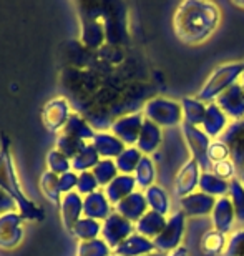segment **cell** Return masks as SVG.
<instances>
[{
	"instance_id": "cell-11",
	"label": "cell",
	"mask_w": 244,
	"mask_h": 256,
	"mask_svg": "<svg viewBox=\"0 0 244 256\" xmlns=\"http://www.w3.org/2000/svg\"><path fill=\"white\" fill-rule=\"evenodd\" d=\"M143 122H145V116L140 114L121 116V118L113 122L111 133H113L116 138H120L126 146H133L136 145V142H138Z\"/></svg>"
},
{
	"instance_id": "cell-44",
	"label": "cell",
	"mask_w": 244,
	"mask_h": 256,
	"mask_svg": "<svg viewBox=\"0 0 244 256\" xmlns=\"http://www.w3.org/2000/svg\"><path fill=\"white\" fill-rule=\"evenodd\" d=\"M223 256H244V230L231 233Z\"/></svg>"
},
{
	"instance_id": "cell-16",
	"label": "cell",
	"mask_w": 244,
	"mask_h": 256,
	"mask_svg": "<svg viewBox=\"0 0 244 256\" xmlns=\"http://www.w3.org/2000/svg\"><path fill=\"white\" fill-rule=\"evenodd\" d=\"M228 126H230V116L218 106L216 102L208 104L205 122H203V126H201L203 132H205L211 140H218V138H221L223 133L228 130Z\"/></svg>"
},
{
	"instance_id": "cell-10",
	"label": "cell",
	"mask_w": 244,
	"mask_h": 256,
	"mask_svg": "<svg viewBox=\"0 0 244 256\" xmlns=\"http://www.w3.org/2000/svg\"><path fill=\"white\" fill-rule=\"evenodd\" d=\"M216 198L203 192H195L188 196L180 200L181 212L185 213L186 218H201V216H211L213 210H215Z\"/></svg>"
},
{
	"instance_id": "cell-4",
	"label": "cell",
	"mask_w": 244,
	"mask_h": 256,
	"mask_svg": "<svg viewBox=\"0 0 244 256\" xmlns=\"http://www.w3.org/2000/svg\"><path fill=\"white\" fill-rule=\"evenodd\" d=\"M143 112L146 120H151L161 128L183 125V108L181 104H178L176 100L155 96V98L146 102Z\"/></svg>"
},
{
	"instance_id": "cell-20",
	"label": "cell",
	"mask_w": 244,
	"mask_h": 256,
	"mask_svg": "<svg viewBox=\"0 0 244 256\" xmlns=\"http://www.w3.org/2000/svg\"><path fill=\"white\" fill-rule=\"evenodd\" d=\"M163 142V128L158 126L156 124H153L151 120L143 122V126H141L138 142H136V148L143 153V155L150 156L151 153H155L158 148L161 146Z\"/></svg>"
},
{
	"instance_id": "cell-24",
	"label": "cell",
	"mask_w": 244,
	"mask_h": 256,
	"mask_svg": "<svg viewBox=\"0 0 244 256\" xmlns=\"http://www.w3.org/2000/svg\"><path fill=\"white\" fill-rule=\"evenodd\" d=\"M113 252L115 254H120V256H145V254L156 252V248L151 240L141 236V234L135 232L130 238H126L118 248L113 250Z\"/></svg>"
},
{
	"instance_id": "cell-15",
	"label": "cell",
	"mask_w": 244,
	"mask_h": 256,
	"mask_svg": "<svg viewBox=\"0 0 244 256\" xmlns=\"http://www.w3.org/2000/svg\"><path fill=\"white\" fill-rule=\"evenodd\" d=\"M211 222H213V230L220 232L223 234L230 233L236 222V212L233 208V203L230 196H223L216 200L215 210L211 213Z\"/></svg>"
},
{
	"instance_id": "cell-3",
	"label": "cell",
	"mask_w": 244,
	"mask_h": 256,
	"mask_svg": "<svg viewBox=\"0 0 244 256\" xmlns=\"http://www.w3.org/2000/svg\"><path fill=\"white\" fill-rule=\"evenodd\" d=\"M244 74V62H228L220 65L218 68L210 75L203 88L198 92V100L203 104H213L218 100V96L223 95L228 88L238 84Z\"/></svg>"
},
{
	"instance_id": "cell-6",
	"label": "cell",
	"mask_w": 244,
	"mask_h": 256,
	"mask_svg": "<svg viewBox=\"0 0 244 256\" xmlns=\"http://www.w3.org/2000/svg\"><path fill=\"white\" fill-rule=\"evenodd\" d=\"M181 132L186 140V145L191 152V158L201 166L203 172H211L213 163L208 160V148H210L213 140L200 126H191L188 124H183Z\"/></svg>"
},
{
	"instance_id": "cell-49",
	"label": "cell",
	"mask_w": 244,
	"mask_h": 256,
	"mask_svg": "<svg viewBox=\"0 0 244 256\" xmlns=\"http://www.w3.org/2000/svg\"><path fill=\"white\" fill-rule=\"evenodd\" d=\"M145 256H166V253H161V252H153V253L145 254Z\"/></svg>"
},
{
	"instance_id": "cell-36",
	"label": "cell",
	"mask_w": 244,
	"mask_h": 256,
	"mask_svg": "<svg viewBox=\"0 0 244 256\" xmlns=\"http://www.w3.org/2000/svg\"><path fill=\"white\" fill-rule=\"evenodd\" d=\"M91 173L95 175L100 186H108L110 183L120 175L115 160H105V158H101V160L98 162V165L91 170Z\"/></svg>"
},
{
	"instance_id": "cell-5",
	"label": "cell",
	"mask_w": 244,
	"mask_h": 256,
	"mask_svg": "<svg viewBox=\"0 0 244 256\" xmlns=\"http://www.w3.org/2000/svg\"><path fill=\"white\" fill-rule=\"evenodd\" d=\"M186 232V216L183 212H175L168 216L166 226L163 228V232L153 240L156 252L161 253H170L173 250L180 248L185 238Z\"/></svg>"
},
{
	"instance_id": "cell-47",
	"label": "cell",
	"mask_w": 244,
	"mask_h": 256,
	"mask_svg": "<svg viewBox=\"0 0 244 256\" xmlns=\"http://www.w3.org/2000/svg\"><path fill=\"white\" fill-rule=\"evenodd\" d=\"M166 256H190V253H188V248L180 246V248L173 250V252H170V253H166Z\"/></svg>"
},
{
	"instance_id": "cell-2",
	"label": "cell",
	"mask_w": 244,
	"mask_h": 256,
	"mask_svg": "<svg viewBox=\"0 0 244 256\" xmlns=\"http://www.w3.org/2000/svg\"><path fill=\"white\" fill-rule=\"evenodd\" d=\"M0 188L7 192L15 200L17 210L22 214L23 220L42 222L45 218L43 210L38 204H35L32 200H28L27 194L22 192L17 173H15L12 153H10V140L5 133L2 135V142H0Z\"/></svg>"
},
{
	"instance_id": "cell-12",
	"label": "cell",
	"mask_w": 244,
	"mask_h": 256,
	"mask_svg": "<svg viewBox=\"0 0 244 256\" xmlns=\"http://www.w3.org/2000/svg\"><path fill=\"white\" fill-rule=\"evenodd\" d=\"M70 105L65 98L50 100L42 110V122L48 132H58L70 118Z\"/></svg>"
},
{
	"instance_id": "cell-17",
	"label": "cell",
	"mask_w": 244,
	"mask_h": 256,
	"mask_svg": "<svg viewBox=\"0 0 244 256\" xmlns=\"http://www.w3.org/2000/svg\"><path fill=\"white\" fill-rule=\"evenodd\" d=\"M115 212L121 214L131 223H136L138 220L143 216L145 213L150 212L148 203H146L145 193L143 192H135L125 200H121L118 204H115Z\"/></svg>"
},
{
	"instance_id": "cell-41",
	"label": "cell",
	"mask_w": 244,
	"mask_h": 256,
	"mask_svg": "<svg viewBox=\"0 0 244 256\" xmlns=\"http://www.w3.org/2000/svg\"><path fill=\"white\" fill-rule=\"evenodd\" d=\"M211 172L215 173V175L220 176V178H223V180L231 182V180H235V178H238V172H240V170H238L236 163L233 162L231 158H228V160L213 163Z\"/></svg>"
},
{
	"instance_id": "cell-50",
	"label": "cell",
	"mask_w": 244,
	"mask_h": 256,
	"mask_svg": "<svg viewBox=\"0 0 244 256\" xmlns=\"http://www.w3.org/2000/svg\"><path fill=\"white\" fill-rule=\"evenodd\" d=\"M240 85L243 86V92H244V74L241 75V78H240Z\"/></svg>"
},
{
	"instance_id": "cell-39",
	"label": "cell",
	"mask_w": 244,
	"mask_h": 256,
	"mask_svg": "<svg viewBox=\"0 0 244 256\" xmlns=\"http://www.w3.org/2000/svg\"><path fill=\"white\" fill-rule=\"evenodd\" d=\"M77 252V256H111V248L101 238L81 242Z\"/></svg>"
},
{
	"instance_id": "cell-7",
	"label": "cell",
	"mask_w": 244,
	"mask_h": 256,
	"mask_svg": "<svg viewBox=\"0 0 244 256\" xmlns=\"http://www.w3.org/2000/svg\"><path fill=\"white\" fill-rule=\"evenodd\" d=\"M135 233V223L128 222L118 213H111L108 218L101 223V240L108 244L111 250H116L126 238Z\"/></svg>"
},
{
	"instance_id": "cell-45",
	"label": "cell",
	"mask_w": 244,
	"mask_h": 256,
	"mask_svg": "<svg viewBox=\"0 0 244 256\" xmlns=\"http://www.w3.org/2000/svg\"><path fill=\"white\" fill-rule=\"evenodd\" d=\"M77 182H78V175L73 170L68 173H63L60 176V190H62V194L72 193L73 188H77Z\"/></svg>"
},
{
	"instance_id": "cell-26",
	"label": "cell",
	"mask_w": 244,
	"mask_h": 256,
	"mask_svg": "<svg viewBox=\"0 0 244 256\" xmlns=\"http://www.w3.org/2000/svg\"><path fill=\"white\" fill-rule=\"evenodd\" d=\"M198 190L218 200V198L228 196V193H230V182L223 180V178L215 175L213 172H203Z\"/></svg>"
},
{
	"instance_id": "cell-21",
	"label": "cell",
	"mask_w": 244,
	"mask_h": 256,
	"mask_svg": "<svg viewBox=\"0 0 244 256\" xmlns=\"http://www.w3.org/2000/svg\"><path fill=\"white\" fill-rule=\"evenodd\" d=\"M91 145L98 152L100 158H105V160H116L126 148V145L120 138H116L113 133L106 132L96 133L93 140H91Z\"/></svg>"
},
{
	"instance_id": "cell-31",
	"label": "cell",
	"mask_w": 244,
	"mask_h": 256,
	"mask_svg": "<svg viewBox=\"0 0 244 256\" xmlns=\"http://www.w3.org/2000/svg\"><path fill=\"white\" fill-rule=\"evenodd\" d=\"M133 176H135L136 186L141 188V190H148L150 186L155 185V180H156V165H155V162L151 160L150 156L143 155L141 162L138 163V166H136Z\"/></svg>"
},
{
	"instance_id": "cell-14",
	"label": "cell",
	"mask_w": 244,
	"mask_h": 256,
	"mask_svg": "<svg viewBox=\"0 0 244 256\" xmlns=\"http://www.w3.org/2000/svg\"><path fill=\"white\" fill-rule=\"evenodd\" d=\"M221 140L230 146L231 160L236 163L238 170L244 166V118L231 122L228 130L223 133Z\"/></svg>"
},
{
	"instance_id": "cell-48",
	"label": "cell",
	"mask_w": 244,
	"mask_h": 256,
	"mask_svg": "<svg viewBox=\"0 0 244 256\" xmlns=\"http://www.w3.org/2000/svg\"><path fill=\"white\" fill-rule=\"evenodd\" d=\"M238 180H240V182L243 183V185H244V166L241 168L240 172H238Z\"/></svg>"
},
{
	"instance_id": "cell-42",
	"label": "cell",
	"mask_w": 244,
	"mask_h": 256,
	"mask_svg": "<svg viewBox=\"0 0 244 256\" xmlns=\"http://www.w3.org/2000/svg\"><path fill=\"white\" fill-rule=\"evenodd\" d=\"M98 182H96L95 175L91 172L78 173V182H77V193L81 196H88V194L98 192Z\"/></svg>"
},
{
	"instance_id": "cell-9",
	"label": "cell",
	"mask_w": 244,
	"mask_h": 256,
	"mask_svg": "<svg viewBox=\"0 0 244 256\" xmlns=\"http://www.w3.org/2000/svg\"><path fill=\"white\" fill-rule=\"evenodd\" d=\"M201 166L198 163L190 158L183 163V166L180 168V172L175 176V193L180 198H185L188 194L195 193L196 188L200 186V178H201Z\"/></svg>"
},
{
	"instance_id": "cell-34",
	"label": "cell",
	"mask_w": 244,
	"mask_h": 256,
	"mask_svg": "<svg viewBox=\"0 0 244 256\" xmlns=\"http://www.w3.org/2000/svg\"><path fill=\"white\" fill-rule=\"evenodd\" d=\"M72 234L77 240H80V243L81 242H91V240H96L101 234V223L96 222V220L83 216L73 226Z\"/></svg>"
},
{
	"instance_id": "cell-28",
	"label": "cell",
	"mask_w": 244,
	"mask_h": 256,
	"mask_svg": "<svg viewBox=\"0 0 244 256\" xmlns=\"http://www.w3.org/2000/svg\"><path fill=\"white\" fill-rule=\"evenodd\" d=\"M181 108H183V124H188L191 126H200V128L203 126L206 108H208L206 104H203L198 98H183Z\"/></svg>"
},
{
	"instance_id": "cell-51",
	"label": "cell",
	"mask_w": 244,
	"mask_h": 256,
	"mask_svg": "<svg viewBox=\"0 0 244 256\" xmlns=\"http://www.w3.org/2000/svg\"><path fill=\"white\" fill-rule=\"evenodd\" d=\"M235 5H236V7H241V8H244V2H243V4H240V2H236Z\"/></svg>"
},
{
	"instance_id": "cell-33",
	"label": "cell",
	"mask_w": 244,
	"mask_h": 256,
	"mask_svg": "<svg viewBox=\"0 0 244 256\" xmlns=\"http://www.w3.org/2000/svg\"><path fill=\"white\" fill-rule=\"evenodd\" d=\"M143 158V153H141L136 146H126L123 153L116 158L115 163H116V168L121 175H133L138 163L141 162Z\"/></svg>"
},
{
	"instance_id": "cell-13",
	"label": "cell",
	"mask_w": 244,
	"mask_h": 256,
	"mask_svg": "<svg viewBox=\"0 0 244 256\" xmlns=\"http://www.w3.org/2000/svg\"><path fill=\"white\" fill-rule=\"evenodd\" d=\"M218 106L230 116V120L238 122L244 118V92L240 82L218 96Z\"/></svg>"
},
{
	"instance_id": "cell-38",
	"label": "cell",
	"mask_w": 244,
	"mask_h": 256,
	"mask_svg": "<svg viewBox=\"0 0 244 256\" xmlns=\"http://www.w3.org/2000/svg\"><path fill=\"white\" fill-rule=\"evenodd\" d=\"M85 145H86L85 142H81L78 138H73L70 135H65V133H60L57 138V150L60 153H63L68 160H73Z\"/></svg>"
},
{
	"instance_id": "cell-46",
	"label": "cell",
	"mask_w": 244,
	"mask_h": 256,
	"mask_svg": "<svg viewBox=\"0 0 244 256\" xmlns=\"http://www.w3.org/2000/svg\"><path fill=\"white\" fill-rule=\"evenodd\" d=\"M15 208H17V203H15V200L10 196L7 192L0 188V216L5 214V213L13 212Z\"/></svg>"
},
{
	"instance_id": "cell-8",
	"label": "cell",
	"mask_w": 244,
	"mask_h": 256,
	"mask_svg": "<svg viewBox=\"0 0 244 256\" xmlns=\"http://www.w3.org/2000/svg\"><path fill=\"white\" fill-rule=\"evenodd\" d=\"M22 214L10 212L0 216V248L12 250L18 246L23 238Z\"/></svg>"
},
{
	"instance_id": "cell-35",
	"label": "cell",
	"mask_w": 244,
	"mask_h": 256,
	"mask_svg": "<svg viewBox=\"0 0 244 256\" xmlns=\"http://www.w3.org/2000/svg\"><path fill=\"white\" fill-rule=\"evenodd\" d=\"M40 190L45 194V198L50 200L55 204H60L62 202V190H60V176L52 172H45L40 176Z\"/></svg>"
},
{
	"instance_id": "cell-27",
	"label": "cell",
	"mask_w": 244,
	"mask_h": 256,
	"mask_svg": "<svg viewBox=\"0 0 244 256\" xmlns=\"http://www.w3.org/2000/svg\"><path fill=\"white\" fill-rule=\"evenodd\" d=\"M145 198L146 203H148V208L151 212H156L166 216V214H171V198L168 192L160 185L150 186L148 190H145Z\"/></svg>"
},
{
	"instance_id": "cell-19",
	"label": "cell",
	"mask_w": 244,
	"mask_h": 256,
	"mask_svg": "<svg viewBox=\"0 0 244 256\" xmlns=\"http://www.w3.org/2000/svg\"><path fill=\"white\" fill-rule=\"evenodd\" d=\"M111 212V203L106 198L105 192H95L83 198V216L96 220V222H105Z\"/></svg>"
},
{
	"instance_id": "cell-25",
	"label": "cell",
	"mask_w": 244,
	"mask_h": 256,
	"mask_svg": "<svg viewBox=\"0 0 244 256\" xmlns=\"http://www.w3.org/2000/svg\"><path fill=\"white\" fill-rule=\"evenodd\" d=\"M166 222H168L166 216L150 210L148 213H145L143 216L135 223V232L153 242V240L163 232V228L166 226Z\"/></svg>"
},
{
	"instance_id": "cell-37",
	"label": "cell",
	"mask_w": 244,
	"mask_h": 256,
	"mask_svg": "<svg viewBox=\"0 0 244 256\" xmlns=\"http://www.w3.org/2000/svg\"><path fill=\"white\" fill-rule=\"evenodd\" d=\"M228 196H230L233 208L236 212V220L244 223V185L238 178L230 182V193H228Z\"/></svg>"
},
{
	"instance_id": "cell-23",
	"label": "cell",
	"mask_w": 244,
	"mask_h": 256,
	"mask_svg": "<svg viewBox=\"0 0 244 256\" xmlns=\"http://www.w3.org/2000/svg\"><path fill=\"white\" fill-rule=\"evenodd\" d=\"M105 27L91 15L81 14V42L88 48H98L105 40Z\"/></svg>"
},
{
	"instance_id": "cell-43",
	"label": "cell",
	"mask_w": 244,
	"mask_h": 256,
	"mask_svg": "<svg viewBox=\"0 0 244 256\" xmlns=\"http://www.w3.org/2000/svg\"><path fill=\"white\" fill-rule=\"evenodd\" d=\"M228 158H231L230 146H228L221 138L213 140L210 148H208V160H210L211 163H218V162L228 160Z\"/></svg>"
},
{
	"instance_id": "cell-30",
	"label": "cell",
	"mask_w": 244,
	"mask_h": 256,
	"mask_svg": "<svg viewBox=\"0 0 244 256\" xmlns=\"http://www.w3.org/2000/svg\"><path fill=\"white\" fill-rule=\"evenodd\" d=\"M101 160L98 152L95 150V146L91 143L86 145L78 152V155L72 160V170L75 173H83V172H91L93 168L98 165V162Z\"/></svg>"
},
{
	"instance_id": "cell-1",
	"label": "cell",
	"mask_w": 244,
	"mask_h": 256,
	"mask_svg": "<svg viewBox=\"0 0 244 256\" xmlns=\"http://www.w3.org/2000/svg\"><path fill=\"white\" fill-rule=\"evenodd\" d=\"M220 20L221 12L215 4L205 0H185L175 12L173 30L183 44L198 45L215 34Z\"/></svg>"
},
{
	"instance_id": "cell-22",
	"label": "cell",
	"mask_w": 244,
	"mask_h": 256,
	"mask_svg": "<svg viewBox=\"0 0 244 256\" xmlns=\"http://www.w3.org/2000/svg\"><path fill=\"white\" fill-rule=\"evenodd\" d=\"M136 182L133 175H120L110 183L108 186H105V194L108 198V202L111 204H118L121 200H125L126 196H130L131 193L136 192Z\"/></svg>"
},
{
	"instance_id": "cell-32",
	"label": "cell",
	"mask_w": 244,
	"mask_h": 256,
	"mask_svg": "<svg viewBox=\"0 0 244 256\" xmlns=\"http://www.w3.org/2000/svg\"><path fill=\"white\" fill-rule=\"evenodd\" d=\"M226 246H228L226 234L216 232V230H210V232L203 234L201 250L206 256H220L225 253Z\"/></svg>"
},
{
	"instance_id": "cell-40",
	"label": "cell",
	"mask_w": 244,
	"mask_h": 256,
	"mask_svg": "<svg viewBox=\"0 0 244 256\" xmlns=\"http://www.w3.org/2000/svg\"><path fill=\"white\" fill-rule=\"evenodd\" d=\"M47 166H48V172L62 176L63 173L72 172V160H68V158L65 156L63 153H60L58 150H53L47 155Z\"/></svg>"
},
{
	"instance_id": "cell-29",
	"label": "cell",
	"mask_w": 244,
	"mask_h": 256,
	"mask_svg": "<svg viewBox=\"0 0 244 256\" xmlns=\"http://www.w3.org/2000/svg\"><path fill=\"white\" fill-rule=\"evenodd\" d=\"M62 133L73 136V138H78V140L85 142V143H91L93 136L96 135V133L93 132V128H91L88 124H86V120H83L77 114L70 115L68 122L62 128Z\"/></svg>"
},
{
	"instance_id": "cell-52",
	"label": "cell",
	"mask_w": 244,
	"mask_h": 256,
	"mask_svg": "<svg viewBox=\"0 0 244 256\" xmlns=\"http://www.w3.org/2000/svg\"><path fill=\"white\" fill-rule=\"evenodd\" d=\"M111 256H120V254H111Z\"/></svg>"
},
{
	"instance_id": "cell-18",
	"label": "cell",
	"mask_w": 244,
	"mask_h": 256,
	"mask_svg": "<svg viewBox=\"0 0 244 256\" xmlns=\"http://www.w3.org/2000/svg\"><path fill=\"white\" fill-rule=\"evenodd\" d=\"M60 212H62V222L67 232L72 233L73 226L83 216V198L77 192L63 194L62 202H60Z\"/></svg>"
}]
</instances>
